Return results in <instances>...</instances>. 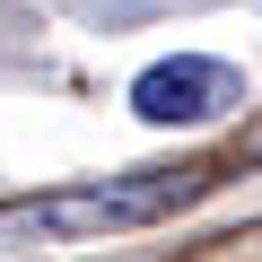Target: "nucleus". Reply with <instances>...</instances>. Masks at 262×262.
Listing matches in <instances>:
<instances>
[{
    "mask_svg": "<svg viewBox=\"0 0 262 262\" xmlns=\"http://www.w3.org/2000/svg\"><path fill=\"white\" fill-rule=\"evenodd\" d=\"M227 105H245V70L210 61V53H175V61H149L131 79V114L140 122H219Z\"/></svg>",
    "mask_w": 262,
    "mask_h": 262,
    "instance_id": "f257e3e1",
    "label": "nucleus"
},
{
    "mask_svg": "<svg viewBox=\"0 0 262 262\" xmlns=\"http://www.w3.org/2000/svg\"><path fill=\"white\" fill-rule=\"evenodd\" d=\"M192 184L158 175V184H96V192H53V201H27L9 210V227H35V236H96V227H140L158 210H175Z\"/></svg>",
    "mask_w": 262,
    "mask_h": 262,
    "instance_id": "f03ea898",
    "label": "nucleus"
}]
</instances>
